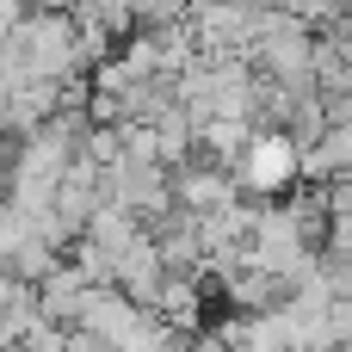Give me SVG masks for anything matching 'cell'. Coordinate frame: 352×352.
Listing matches in <instances>:
<instances>
[{"instance_id": "obj_8", "label": "cell", "mask_w": 352, "mask_h": 352, "mask_svg": "<svg viewBox=\"0 0 352 352\" xmlns=\"http://www.w3.org/2000/svg\"><path fill=\"white\" fill-rule=\"evenodd\" d=\"M148 309H155L167 328H179V334H198V316H204V285H198V278H186V272H167Z\"/></svg>"}, {"instance_id": "obj_15", "label": "cell", "mask_w": 352, "mask_h": 352, "mask_svg": "<svg viewBox=\"0 0 352 352\" xmlns=\"http://www.w3.org/2000/svg\"><path fill=\"white\" fill-rule=\"evenodd\" d=\"M19 352H68V328H62V322H50V316H37V322L25 328Z\"/></svg>"}, {"instance_id": "obj_9", "label": "cell", "mask_w": 352, "mask_h": 352, "mask_svg": "<svg viewBox=\"0 0 352 352\" xmlns=\"http://www.w3.org/2000/svg\"><path fill=\"white\" fill-rule=\"evenodd\" d=\"M148 124H155V148H161V167H179V161L198 148V118H192L179 99H167V105H161Z\"/></svg>"}, {"instance_id": "obj_4", "label": "cell", "mask_w": 352, "mask_h": 352, "mask_svg": "<svg viewBox=\"0 0 352 352\" xmlns=\"http://www.w3.org/2000/svg\"><path fill=\"white\" fill-rule=\"evenodd\" d=\"M186 25H192L198 50H241L248 56L254 6H235V0H186Z\"/></svg>"}, {"instance_id": "obj_10", "label": "cell", "mask_w": 352, "mask_h": 352, "mask_svg": "<svg viewBox=\"0 0 352 352\" xmlns=\"http://www.w3.org/2000/svg\"><path fill=\"white\" fill-rule=\"evenodd\" d=\"M248 136H254V124H248V118H204V124H198V155H210V161H223V167L235 173V161H241Z\"/></svg>"}, {"instance_id": "obj_19", "label": "cell", "mask_w": 352, "mask_h": 352, "mask_svg": "<svg viewBox=\"0 0 352 352\" xmlns=\"http://www.w3.org/2000/svg\"><path fill=\"white\" fill-rule=\"evenodd\" d=\"M12 87H19V68H6V62H0V105L12 99Z\"/></svg>"}, {"instance_id": "obj_7", "label": "cell", "mask_w": 352, "mask_h": 352, "mask_svg": "<svg viewBox=\"0 0 352 352\" xmlns=\"http://www.w3.org/2000/svg\"><path fill=\"white\" fill-rule=\"evenodd\" d=\"M80 297H87V278H80L68 260H56V266L37 278V316H50V322H62V328L80 322Z\"/></svg>"}, {"instance_id": "obj_3", "label": "cell", "mask_w": 352, "mask_h": 352, "mask_svg": "<svg viewBox=\"0 0 352 352\" xmlns=\"http://www.w3.org/2000/svg\"><path fill=\"white\" fill-rule=\"evenodd\" d=\"M167 179H173V204H186V210H217V204H229L241 186H235V173L223 167V161H210V155H186L179 167H167Z\"/></svg>"}, {"instance_id": "obj_14", "label": "cell", "mask_w": 352, "mask_h": 352, "mask_svg": "<svg viewBox=\"0 0 352 352\" xmlns=\"http://www.w3.org/2000/svg\"><path fill=\"white\" fill-rule=\"evenodd\" d=\"M31 235H37V229H31V210H19L12 198H0V266H6V260L25 248Z\"/></svg>"}, {"instance_id": "obj_2", "label": "cell", "mask_w": 352, "mask_h": 352, "mask_svg": "<svg viewBox=\"0 0 352 352\" xmlns=\"http://www.w3.org/2000/svg\"><path fill=\"white\" fill-rule=\"evenodd\" d=\"M99 186H105V198H111V204L136 210L142 223H148V217H161V210L173 204V179H167V167H161V161H130V155H118V161L99 173Z\"/></svg>"}, {"instance_id": "obj_16", "label": "cell", "mask_w": 352, "mask_h": 352, "mask_svg": "<svg viewBox=\"0 0 352 352\" xmlns=\"http://www.w3.org/2000/svg\"><path fill=\"white\" fill-rule=\"evenodd\" d=\"M186 12V0H130V25L136 31H155V25H173Z\"/></svg>"}, {"instance_id": "obj_17", "label": "cell", "mask_w": 352, "mask_h": 352, "mask_svg": "<svg viewBox=\"0 0 352 352\" xmlns=\"http://www.w3.org/2000/svg\"><path fill=\"white\" fill-rule=\"evenodd\" d=\"M25 12H31V0H0V37H6V31H12Z\"/></svg>"}, {"instance_id": "obj_18", "label": "cell", "mask_w": 352, "mask_h": 352, "mask_svg": "<svg viewBox=\"0 0 352 352\" xmlns=\"http://www.w3.org/2000/svg\"><path fill=\"white\" fill-rule=\"evenodd\" d=\"M186 352H229L217 334H186Z\"/></svg>"}, {"instance_id": "obj_12", "label": "cell", "mask_w": 352, "mask_h": 352, "mask_svg": "<svg viewBox=\"0 0 352 352\" xmlns=\"http://www.w3.org/2000/svg\"><path fill=\"white\" fill-rule=\"evenodd\" d=\"M68 248H74V260H68V266H74L87 285H118V254H111V248H99L93 235H74Z\"/></svg>"}, {"instance_id": "obj_13", "label": "cell", "mask_w": 352, "mask_h": 352, "mask_svg": "<svg viewBox=\"0 0 352 352\" xmlns=\"http://www.w3.org/2000/svg\"><path fill=\"white\" fill-rule=\"evenodd\" d=\"M50 266H56V248H50L43 235H31V241H25V248H19V254L6 260V272H12V278H25V285H37V278L50 272Z\"/></svg>"}, {"instance_id": "obj_1", "label": "cell", "mask_w": 352, "mask_h": 352, "mask_svg": "<svg viewBox=\"0 0 352 352\" xmlns=\"http://www.w3.org/2000/svg\"><path fill=\"white\" fill-rule=\"evenodd\" d=\"M235 186L254 192V198H272V192L297 186V142L285 130H254L241 161H235Z\"/></svg>"}, {"instance_id": "obj_5", "label": "cell", "mask_w": 352, "mask_h": 352, "mask_svg": "<svg viewBox=\"0 0 352 352\" xmlns=\"http://www.w3.org/2000/svg\"><path fill=\"white\" fill-rule=\"evenodd\" d=\"M340 173H352V124H328L316 142L297 148V179L328 186V179H340Z\"/></svg>"}, {"instance_id": "obj_20", "label": "cell", "mask_w": 352, "mask_h": 352, "mask_svg": "<svg viewBox=\"0 0 352 352\" xmlns=\"http://www.w3.org/2000/svg\"><path fill=\"white\" fill-rule=\"evenodd\" d=\"M334 352H352V340H340V346H334Z\"/></svg>"}, {"instance_id": "obj_11", "label": "cell", "mask_w": 352, "mask_h": 352, "mask_svg": "<svg viewBox=\"0 0 352 352\" xmlns=\"http://www.w3.org/2000/svg\"><path fill=\"white\" fill-rule=\"evenodd\" d=\"M80 235H93L99 248H111V254H124V248H130V241L142 235V217H136V210H124V204H111V198H99Z\"/></svg>"}, {"instance_id": "obj_6", "label": "cell", "mask_w": 352, "mask_h": 352, "mask_svg": "<svg viewBox=\"0 0 352 352\" xmlns=\"http://www.w3.org/2000/svg\"><path fill=\"white\" fill-rule=\"evenodd\" d=\"M217 291H223V309H272V303H285V278L266 272V266H254V260H241L235 272H223Z\"/></svg>"}]
</instances>
